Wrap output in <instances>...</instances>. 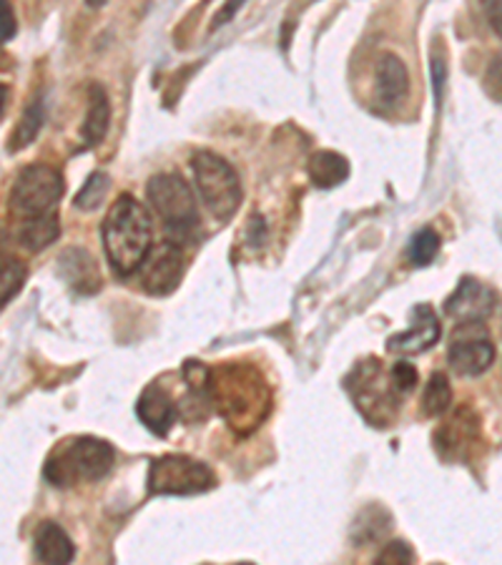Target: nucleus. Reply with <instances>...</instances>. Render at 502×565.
<instances>
[{"label": "nucleus", "mask_w": 502, "mask_h": 565, "mask_svg": "<svg viewBox=\"0 0 502 565\" xmlns=\"http://www.w3.org/2000/svg\"><path fill=\"white\" fill-rule=\"evenodd\" d=\"M189 385L214 405L234 433L249 435L267 420L271 409V390L257 367L246 362H224L214 370L186 362Z\"/></svg>", "instance_id": "f257e3e1"}, {"label": "nucleus", "mask_w": 502, "mask_h": 565, "mask_svg": "<svg viewBox=\"0 0 502 565\" xmlns=\"http://www.w3.org/2000/svg\"><path fill=\"white\" fill-rule=\"evenodd\" d=\"M100 236H104L106 257L116 275L129 277L141 267L146 254L153 247L151 216L131 194H121L106 214Z\"/></svg>", "instance_id": "f03ea898"}, {"label": "nucleus", "mask_w": 502, "mask_h": 565, "mask_svg": "<svg viewBox=\"0 0 502 565\" xmlns=\"http://www.w3.org/2000/svg\"><path fill=\"white\" fill-rule=\"evenodd\" d=\"M116 452L106 440L98 437H73L61 443L56 452L45 462L43 476L51 486L71 488L78 482H90L106 478L114 470Z\"/></svg>", "instance_id": "7ed1b4c3"}, {"label": "nucleus", "mask_w": 502, "mask_h": 565, "mask_svg": "<svg viewBox=\"0 0 502 565\" xmlns=\"http://www.w3.org/2000/svg\"><path fill=\"white\" fill-rule=\"evenodd\" d=\"M346 390L352 392L354 405H357L364 420L374 427H389L395 423L399 409L402 392L395 387L389 372H385L377 358L360 362L346 380Z\"/></svg>", "instance_id": "20e7f679"}, {"label": "nucleus", "mask_w": 502, "mask_h": 565, "mask_svg": "<svg viewBox=\"0 0 502 565\" xmlns=\"http://www.w3.org/2000/svg\"><path fill=\"white\" fill-rule=\"evenodd\" d=\"M191 171L201 199L218 222H229L242 206V181L234 167L214 151H196L191 157Z\"/></svg>", "instance_id": "39448f33"}, {"label": "nucleus", "mask_w": 502, "mask_h": 565, "mask_svg": "<svg viewBox=\"0 0 502 565\" xmlns=\"http://www.w3.org/2000/svg\"><path fill=\"white\" fill-rule=\"evenodd\" d=\"M146 199H149L153 212L161 216V222L167 224V232L179 236V239L199 230L201 218L194 191L173 171L151 177L146 184Z\"/></svg>", "instance_id": "423d86ee"}, {"label": "nucleus", "mask_w": 502, "mask_h": 565, "mask_svg": "<svg viewBox=\"0 0 502 565\" xmlns=\"http://www.w3.org/2000/svg\"><path fill=\"white\" fill-rule=\"evenodd\" d=\"M63 191H66V184H63L58 169L49 167V163H31L18 174L8 206H11V214L15 218L29 222V218L56 212Z\"/></svg>", "instance_id": "0eeeda50"}, {"label": "nucleus", "mask_w": 502, "mask_h": 565, "mask_svg": "<svg viewBox=\"0 0 502 565\" xmlns=\"http://www.w3.org/2000/svg\"><path fill=\"white\" fill-rule=\"evenodd\" d=\"M216 486L214 470L189 455H163L149 468V495H199Z\"/></svg>", "instance_id": "6e6552de"}, {"label": "nucleus", "mask_w": 502, "mask_h": 565, "mask_svg": "<svg viewBox=\"0 0 502 565\" xmlns=\"http://www.w3.org/2000/svg\"><path fill=\"white\" fill-rule=\"evenodd\" d=\"M141 285L153 297H167L179 287V281L184 279L186 271V257L181 252L179 244L163 242L151 247L141 262Z\"/></svg>", "instance_id": "1a4fd4ad"}, {"label": "nucleus", "mask_w": 502, "mask_h": 565, "mask_svg": "<svg viewBox=\"0 0 502 565\" xmlns=\"http://www.w3.org/2000/svg\"><path fill=\"white\" fill-rule=\"evenodd\" d=\"M495 307H498L495 289L482 285L480 279L462 277L458 289L447 297L445 312L452 319H458L460 324H480L495 312Z\"/></svg>", "instance_id": "9d476101"}, {"label": "nucleus", "mask_w": 502, "mask_h": 565, "mask_svg": "<svg viewBox=\"0 0 502 565\" xmlns=\"http://www.w3.org/2000/svg\"><path fill=\"white\" fill-rule=\"evenodd\" d=\"M480 440V420L470 407H460L435 435V445L447 460H464Z\"/></svg>", "instance_id": "9b49d317"}, {"label": "nucleus", "mask_w": 502, "mask_h": 565, "mask_svg": "<svg viewBox=\"0 0 502 565\" xmlns=\"http://www.w3.org/2000/svg\"><path fill=\"white\" fill-rule=\"evenodd\" d=\"M415 324L407 332H399L387 340L389 352L399 354H423L430 348H435L442 337V324L437 319L435 309L430 305H417L413 312Z\"/></svg>", "instance_id": "f8f14e48"}, {"label": "nucleus", "mask_w": 502, "mask_h": 565, "mask_svg": "<svg viewBox=\"0 0 502 565\" xmlns=\"http://www.w3.org/2000/svg\"><path fill=\"white\" fill-rule=\"evenodd\" d=\"M136 415H139V420L149 427L151 433L163 437L171 430L173 420H177V405H173L167 390L159 385H149L141 392L139 403H136Z\"/></svg>", "instance_id": "ddd939ff"}, {"label": "nucleus", "mask_w": 502, "mask_h": 565, "mask_svg": "<svg viewBox=\"0 0 502 565\" xmlns=\"http://www.w3.org/2000/svg\"><path fill=\"white\" fill-rule=\"evenodd\" d=\"M450 364L460 375L478 377L482 372H488L495 362V348L485 337H470V340H458L450 348Z\"/></svg>", "instance_id": "4468645a"}, {"label": "nucleus", "mask_w": 502, "mask_h": 565, "mask_svg": "<svg viewBox=\"0 0 502 565\" xmlns=\"http://www.w3.org/2000/svg\"><path fill=\"white\" fill-rule=\"evenodd\" d=\"M58 269L63 279H66L73 289L81 291V295H96L100 289V271L96 267V259L90 257L86 249L71 247L63 252L58 259Z\"/></svg>", "instance_id": "2eb2a0df"}, {"label": "nucleus", "mask_w": 502, "mask_h": 565, "mask_svg": "<svg viewBox=\"0 0 502 565\" xmlns=\"http://www.w3.org/2000/svg\"><path fill=\"white\" fill-rule=\"evenodd\" d=\"M33 548L43 565H71L76 545L58 523H41L33 535Z\"/></svg>", "instance_id": "dca6fc26"}, {"label": "nucleus", "mask_w": 502, "mask_h": 565, "mask_svg": "<svg viewBox=\"0 0 502 565\" xmlns=\"http://www.w3.org/2000/svg\"><path fill=\"white\" fill-rule=\"evenodd\" d=\"M409 78L407 68L395 53H385L377 63V98L385 106H395L407 96Z\"/></svg>", "instance_id": "f3484780"}, {"label": "nucleus", "mask_w": 502, "mask_h": 565, "mask_svg": "<svg viewBox=\"0 0 502 565\" xmlns=\"http://www.w3.org/2000/svg\"><path fill=\"white\" fill-rule=\"evenodd\" d=\"M108 124H111V104H108L104 86L94 84L88 88V114L84 126H81V141H84V146H96L104 141Z\"/></svg>", "instance_id": "a211bd4d"}, {"label": "nucleus", "mask_w": 502, "mask_h": 565, "mask_svg": "<svg viewBox=\"0 0 502 565\" xmlns=\"http://www.w3.org/2000/svg\"><path fill=\"white\" fill-rule=\"evenodd\" d=\"M307 171L317 189H332L340 186L350 177V161L337 151H314L309 157Z\"/></svg>", "instance_id": "6ab92c4d"}, {"label": "nucleus", "mask_w": 502, "mask_h": 565, "mask_svg": "<svg viewBox=\"0 0 502 565\" xmlns=\"http://www.w3.org/2000/svg\"><path fill=\"white\" fill-rule=\"evenodd\" d=\"M58 234H61L58 214L51 212L45 216L21 222V230H18V242H21L29 252H43L49 244L58 239Z\"/></svg>", "instance_id": "aec40b11"}, {"label": "nucleus", "mask_w": 502, "mask_h": 565, "mask_svg": "<svg viewBox=\"0 0 502 565\" xmlns=\"http://www.w3.org/2000/svg\"><path fill=\"white\" fill-rule=\"evenodd\" d=\"M25 281V264L13 257L3 244H0V307L11 302V299L23 289Z\"/></svg>", "instance_id": "412c9836"}, {"label": "nucleus", "mask_w": 502, "mask_h": 565, "mask_svg": "<svg viewBox=\"0 0 502 565\" xmlns=\"http://www.w3.org/2000/svg\"><path fill=\"white\" fill-rule=\"evenodd\" d=\"M389 525H392V515L387 513V510L380 505H370V508H364L357 515V521H354L352 537L357 543L377 541V537H382L389 531Z\"/></svg>", "instance_id": "4be33fe9"}, {"label": "nucleus", "mask_w": 502, "mask_h": 565, "mask_svg": "<svg viewBox=\"0 0 502 565\" xmlns=\"http://www.w3.org/2000/svg\"><path fill=\"white\" fill-rule=\"evenodd\" d=\"M452 405V387L450 380H447L445 372H435L427 382L425 395H423V413L427 417H440L442 413H447Z\"/></svg>", "instance_id": "5701e85b"}, {"label": "nucleus", "mask_w": 502, "mask_h": 565, "mask_svg": "<svg viewBox=\"0 0 502 565\" xmlns=\"http://www.w3.org/2000/svg\"><path fill=\"white\" fill-rule=\"evenodd\" d=\"M43 126V104L41 102H33L29 108H25V114L21 121H18L15 131H13V139L8 141V151H21L29 146L35 136H39Z\"/></svg>", "instance_id": "b1692460"}, {"label": "nucleus", "mask_w": 502, "mask_h": 565, "mask_svg": "<svg viewBox=\"0 0 502 565\" xmlns=\"http://www.w3.org/2000/svg\"><path fill=\"white\" fill-rule=\"evenodd\" d=\"M108 186H111V179H108V174H104V171H96V174L88 177V181L84 184V189L78 191L76 202L73 204H76V209H81V212H94V209L104 204Z\"/></svg>", "instance_id": "393cba45"}, {"label": "nucleus", "mask_w": 502, "mask_h": 565, "mask_svg": "<svg viewBox=\"0 0 502 565\" xmlns=\"http://www.w3.org/2000/svg\"><path fill=\"white\" fill-rule=\"evenodd\" d=\"M440 252V234L435 230H423L415 234L413 247H409V259H413L415 267H427Z\"/></svg>", "instance_id": "a878e982"}, {"label": "nucleus", "mask_w": 502, "mask_h": 565, "mask_svg": "<svg viewBox=\"0 0 502 565\" xmlns=\"http://www.w3.org/2000/svg\"><path fill=\"white\" fill-rule=\"evenodd\" d=\"M413 563H415V551L413 545H407L405 541L387 543L377 555V561H374V565H413Z\"/></svg>", "instance_id": "bb28decb"}, {"label": "nucleus", "mask_w": 502, "mask_h": 565, "mask_svg": "<svg viewBox=\"0 0 502 565\" xmlns=\"http://www.w3.org/2000/svg\"><path fill=\"white\" fill-rule=\"evenodd\" d=\"M392 380H395V387L405 395V392H413L417 387V370L413 367L409 362H397L395 367H392Z\"/></svg>", "instance_id": "cd10ccee"}, {"label": "nucleus", "mask_w": 502, "mask_h": 565, "mask_svg": "<svg viewBox=\"0 0 502 565\" xmlns=\"http://www.w3.org/2000/svg\"><path fill=\"white\" fill-rule=\"evenodd\" d=\"M15 35V13L8 3H0V45Z\"/></svg>", "instance_id": "c85d7f7f"}, {"label": "nucleus", "mask_w": 502, "mask_h": 565, "mask_svg": "<svg viewBox=\"0 0 502 565\" xmlns=\"http://www.w3.org/2000/svg\"><path fill=\"white\" fill-rule=\"evenodd\" d=\"M432 84H435L437 102H440V94H442V86H445V63H442V58H432Z\"/></svg>", "instance_id": "c756f323"}, {"label": "nucleus", "mask_w": 502, "mask_h": 565, "mask_svg": "<svg viewBox=\"0 0 502 565\" xmlns=\"http://www.w3.org/2000/svg\"><path fill=\"white\" fill-rule=\"evenodd\" d=\"M6 104H8V86L0 84V116L6 111Z\"/></svg>", "instance_id": "7c9ffc66"}, {"label": "nucleus", "mask_w": 502, "mask_h": 565, "mask_svg": "<svg viewBox=\"0 0 502 565\" xmlns=\"http://www.w3.org/2000/svg\"><path fill=\"white\" fill-rule=\"evenodd\" d=\"M239 565H252V563H239Z\"/></svg>", "instance_id": "2f4dec72"}]
</instances>
